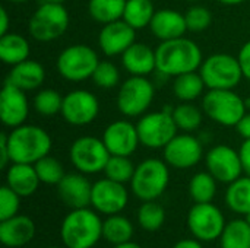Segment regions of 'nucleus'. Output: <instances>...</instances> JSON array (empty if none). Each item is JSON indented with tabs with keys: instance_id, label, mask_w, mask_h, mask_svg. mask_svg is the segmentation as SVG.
<instances>
[{
	"instance_id": "f257e3e1",
	"label": "nucleus",
	"mask_w": 250,
	"mask_h": 248,
	"mask_svg": "<svg viewBox=\"0 0 250 248\" xmlns=\"http://www.w3.org/2000/svg\"><path fill=\"white\" fill-rule=\"evenodd\" d=\"M155 56L157 73L166 77L198 72L204 61V54L199 45L186 37L161 41L155 48Z\"/></svg>"
},
{
	"instance_id": "f03ea898",
	"label": "nucleus",
	"mask_w": 250,
	"mask_h": 248,
	"mask_svg": "<svg viewBox=\"0 0 250 248\" xmlns=\"http://www.w3.org/2000/svg\"><path fill=\"white\" fill-rule=\"evenodd\" d=\"M53 148L51 136L40 126L22 124L7 133V149L12 162L35 164L50 155Z\"/></svg>"
},
{
	"instance_id": "7ed1b4c3",
	"label": "nucleus",
	"mask_w": 250,
	"mask_h": 248,
	"mask_svg": "<svg viewBox=\"0 0 250 248\" xmlns=\"http://www.w3.org/2000/svg\"><path fill=\"white\" fill-rule=\"evenodd\" d=\"M66 248H92L103 238V221L95 209H70L60 227Z\"/></svg>"
},
{
	"instance_id": "20e7f679",
	"label": "nucleus",
	"mask_w": 250,
	"mask_h": 248,
	"mask_svg": "<svg viewBox=\"0 0 250 248\" xmlns=\"http://www.w3.org/2000/svg\"><path fill=\"white\" fill-rule=\"evenodd\" d=\"M164 159L146 158L136 165L132 177L130 190L142 202L157 200L164 194L170 183V170Z\"/></svg>"
},
{
	"instance_id": "39448f33",
	"label": "nucleus",
	"mask_w": 250,
	"mask_h": 248,
	"mask_svg": "<svg viewBox=\"0 0 250 248\" xmlns=\"http://www.w3.org/2000/svg\"><path fill=\"white\" fill-rule=\"evenodd\" d=\"M69 23L70 16L64 4L42 1L29 18L28 32L38 42H51L66 34Z\"/></svg>"
},
{
	"instance_id": "423d86ee",
	"label": "nucleus",
	"mask_w": 250,
	"mask_h": 248,
	"mask_svg": "<svg viewBox=\"0 0 250 248\" xmlns=\"http://www.w3.org/2000/svg\"><path fill=\"white\" fill-rule=\"evenodd\" d=\"M204 114L224 127H236L246 114V101L234 89H208L202 96Z\"/></svg>"
},
{
	"instance_id": "0eeeda50",
	"label": "nucleus",
	"mask_w": 250,
	"mask_h": 248,
	"mask_svg": "<svg viewBox=\"0 0 250 248\" xmlns=\"http://www.w3.org/2000/svg\"><path fill=\"white\" fill-rule=\"evenodd\" d=\"M199 73L207 89H234L245 79L239 58L227 53H215L204 58Z\"/></svg>"
},
{
	"instance_id": "6e6552de",
	"label": "nucleus",
	"mask_w": 250,
	"mask_h": 248,
	"mask_svg": "<svg viewBox=\"0 0 250 248\" xmlns=\"http://www.w3.org/2000/svg\"><path fill=\"white\" fill-rule=\"evenodd\" d=\"M155 95V86L148 76H129L119 86L117 108L122 115L136 118L146 114Z\"/></svg>"
},
{
	"instance_id": "1a4fd4ad",
	"label": "nucleus",
	"mask_w": 250,
	"mask_h": 248,
	"mask_svg": "<svg viewBox=\"0 0 250 248\" xmlns=\"http://www.w3.org/2000/svg\"><path fill=\"white\" fill-rule=\"evenodd\" d=\"M100 63L97 51L86 44H73L62 50L56 60L59 75L69 82L91 79Z\"/></svg>"
},
{
	"instance_id": "9d476101",
	"label": "nucleus",
	"mask_w": 250,
	"mask_h": 248,
	"mask_svg": "<svg viewBox=\"0 0 250 248\" xmlns=\"http://www.w3.org/2000/svg\"><path fill=\"white\" fill-rule=\"evenodd\" d=\"M171 105L160 111L146 113L136 123L141 145L149 149H164V146L177 134L179 129L173 118Z\"/></svg>"
},
{
	"instance_id": "9b49d317",
	"label": "nucleus",
	"mask_w": 250,
	"mask_h": 248,
	"mask_svg": "<svg viewBox=\"0 0 250 248\" xmlns=\"http://www.w3.org/2000/svg\"><path fill=\"white\" fill-rule=\"evenodd\" d=\"M110 152L103 139L94 136H81L73 140L69 148V158L76 171L91 175L104 172L110 159Z\"/></svg>"
},
{
	"instance_id": "f8f14e48",
	"label": "nucleus",
	"mask_w": 250,
	"mask_h": 248,
	"mask_svg": "<svg viewBox=\"0 0 250 248\" xmlns=\"http://www.w3.org/2000/svg\"><path fill=\"white\" fill-rule=\"evenodd\" d=\"M227 222L220 210L212 202L209 203H195L188 215V227L192 235L201 243L220 240Z\"/></svg>"
},
{
	"instance_id": "ddd939ff",
	"label": "nucleus",
	"mask_w": 250,
	"mask_h": 248,
	"mask_svg": "<svg viewBox=\"0 0 250 248\" xmlns=\"http://www.w3.org/2000/svg\"><path fill=\"white\" fill-rule=\"evenodd\" d=\"M60 114L67 124L83 127L97 120L100 114V101L88 89H73L63 95Z\"/></svg>"
},
{
	"instance_id": "4468645a",
	"label": "nucleus",
	"mask_w": 250,
	"mask_h": 248,
	"mask_svg": "<svg viewBox=\"0 0 250 248\" xmlns=\"http://www.w3.org/2000/svg\"><path fill=\"white\" fill-rule=\"evenodd\" d=\"M164 161L176 170L196 167L204 158V146L199 137L192 133H177L164 146Z\"/></svg>"
},
{
	"instance_id": "2eb2a0df",
	"label": "nucleus",
	"mask_w": 250,
	"mask_h": 248,
	"mask_svg": "<svg viewBox=\"0 0 250 248\" xmlns=\"http://www.w3.org/2000/svg\"><path fill=\"white\" fill-rule=\"evenodd\" d=\"M207 171L218 181L230 184L243 174L239 151L229 145H215L205 155Z\"/></svg>"
},
{
	"instance_id": "dca6fc26",
	"label": "nucleus",
	"mask_w": 250,
	"mask_h": 248,
	"mask_svg": "<svg viewBox=\"0 0 250 248\" xmlns=\"http://www.w3.org/2000/svg\"><path fill=\"white\" fill-rule=\"evenodd\" d=\"M129 203V191L126 184L113 181L107 177L95 181L92 184V196H91V206L98 213L105 216L117 215Z\"/></svg>"
},
{
	"instance_id": "f3484780",
	"label": "nucleus",
	"mask_w": 250,
	"mask_h": 248,
	"mask_svg": "<svg viewBox=\"0 0 250 248\" xmlns=\"http://www.w3.org/2000/svg\"><path fill=\"white\" fill-rule=\"evenodd\" d=\"M101 139L110 155L132 156L141 145L136 124L129 120H116L110 123Z\"/></svg>"
},
{
	"instance_id": "a211bd4d",
	"label": "nucleus",
	"mask_w": 250,
	"mask_h": 248,
	"mask_svg": "<svg viewBox=\"0 0 250 248\" xmlns=\"http://www.w3.org/2000/svg\"><path fill=\"white\" fill-rule=\"evenodd\" d=\"M29 102L26 92L4 82L0 89V120L4 127L15 129L26 123Z\"/></svg>"
},
{
	"instance_id": "6ab92c4d",
	"label": "nucleus",
	"mask_w": 250,
	"mask_h": 248,
	"mask_svg": "<svg viewBox=\"0 0 250 248\" xmlns=\"http://www.w3.org/2000/svg\"><path fill=\"white\" fill-rule=\"evenodd\" d=\"M133 42H136V29L123 19L103 25L98 34V47L107 57L122 56Z\"/></svg>"
},
{
	"instance_id": "aec40b11",
	"label": "nucleus",
	"mask_w": 250,
	"mask_h": 248,
	"mask_svg": "<svg viewBox=\"0 0 250 248\" xmlns=\"http://www.w3.org/2000/svg\"><path fill=\"white\" fill-rule=\"evenodd\" d=\"M57 194L60 200L70 209H81L91 206L92 183L82 172L66 174L57 184Z\"/></svg>"
},
{
	"instance_id": "412c9836",
	"label": "nucleus",
	"mask_w": 250,
	"mask_h": 248,
	"mask_svg": "<svg viewBox=\"0 0 250 248\" xmlns=\"http://www.w3.org/2000/svg\"><path fill=\"white\" fill-rule=\"evenodd\" d=\"M37 232L35 222L26 215H16L0 221V243L7 248H21L29 244Z\"/></svg>"
},
{
	"instance_id": "4be33fe9",
	"label": "nucleus",
	"mask_w": 250,
	"mask_h": 248,
	"mask_svg": "<svg viewBox=\"0 0 250 248\" xmlns=\"http://www.w3.org/2000/svg\"><path fill=\"white\" fill-rule=\"evenodd\" d=\"M149 29L152 35L160 41H168V39L185 37V34L189 31L186 25L185 13L176 9L157 10L149 23Z\"/></svg>"
},
{
	"instance_id": "5701e85b",
	"label": "nucleus",
	"mask_w": 250,
	"mask_h": 248,
	"mask_svg": "<svg viewBox=\"0 0 250 248\" xmlns=\"http://www.w3.org/2000/svg\"><path fill=\"white\" fill-rule=\"evenodd\" d=\"M120 57L123 69L130 76H149L157 72L155 50L145 42H133Z\"/></svg>"
},
{
	"instance_id": "b1692460",
	"label": "nucleus",
	"mask_w": 250,
	"mask_h": 248,
	"mask_svg": "<svg viewBox=\"0 0 250 248\" xmlns=\"http://www.w3.org/2000/svg\"><path fill=\"white\" fill-rule=\"evenodd\" d=\"M44 80H45V70L42 64L35 60L28 58L19 64L12 66L4 82L25 92H29V91L40 89Z\"/></svg>"
},
{
	"instance_id": "393cba45",
	"label": "nucleus",
	"mask_w": 250,
	"mask_h": 248,
	"mask_svg": "<svg viewBox=\"0 0 250 248\" xmlns=\"http://www.w3.org/2000/svg\"><path fill=\"white\" fill-rule=\"evenodd\" d=\"M40 184V177L32 164L12 162L6 168V186L21 197L32 196L38 190Z\"/></svg>"
},
{
	"instance_id": "a878e982",
	"label": "nucleus",
	"mask_w": 250,
	"mask_h": 248,
	"mask_svg": "<svg viewBox=\"0 0 250 248\" xmlns=\"http://www.w3.org/2000/svg\"><path fill=\"white\" fill-rule=\"evenodd\" d=\"M31 45L28 39L18 32H7L0 37V60L7 66L19 64L29 58Z\"/></svg>"
},
{
	"instance_id": "bb28decb",
	"label": "nucleus",
	"mask_w": 250,
	"mask_h": 248,
	"mask_svg": "<svg viewBox=\"0 0 250 248\" xmlns=\"http://www.w3.org/2000/svg\"><path fill=\"white\" fill-rule=\"evenodd\" d=\"M205 82L198 72L185 73L173 77V94L180 102H193L204 96Z\"/></svg>"
},
{
	"instance_id": "cd10ccee",
	"label": "nucleus",
	"mask_w": 250,
	"mask_h": 248,
	"mask_svg": "<svg viewBox=\"0 0 250 248\" xmlns=\"http://www.w3.org/2000/svg\"><path fill=\"white\" fill-rule=\"evenodd\" d=\"M133 234V224L120 213L110 215L105 218V221H103V238L113 246L132 241Z\"/></svg>"
},
{
	"instance_id": "c85d7f7f",
	"label": "nucleus",
	"mask_w": 250,
	"mask_h": 248,
	"mask_svg": "<svg viewBox=\"0 0 250 248\" xmlns=\"http://www.w3.org/2000/svg\"><path fill=\"white\" fill-rule=\"evenodd\" d=\"M226 205L229 209L237 215L250 213V177H239L236 181L230 183L226 191Z\"/></svg>"
},
{
	"instance_id": "c756f323",
	"label": "nucleus",
	"mask_w": 250,
	"mask_h": 248,
	"mask_svg": "<svg viewBox=\"0 0 250 248\" xmlns=\"http://www.w3.org/2000/svg\"><path fill=\"white\" fill-rule=\"evenodd\" d=\"M155 12L157 10L154 7V0H126L123 20L136 31L149 28Z\"/></svg>"
},
{
	"instance_id": "7c9ffc66",
	"label": "nucleus",
	"mask_w": 250,
	"mask_h": 248,
	"mask_svg": "<svg viewBox=\"0 0 250 248\" xmlns=\"http://www.w3.org/2000/svg\"><path fill=\"white\" fill-rule=\"evenodd\" d=\"M125 6L126 0H89L88 13L95 22L105 25L123 19Z\"/></svg>"
},
{
	"instance_id": "2f4dec72",
	"label": "nucleus",
	"mask_w": 250,
	"mask_h": 248,
	"mask_svg": "<svg viewBox=\"0 0 250 248\" xmlns=\"http://www.w3.org/2000/svg\"><path fill=\"white\" fill-rule=\"evenodd\" d=\"M221 248H250V224L245 219L229 222L220 237Z\"/></svg>"
},
{
	"instance_id": "473e14b6",
	"label": "nucleus",
	"mask_w": 250,
	"mask_h": 248,
	"mask_svg": "<svg viewBox=\"0 0 250 248\" xmlns=\"http://www.w3.org/2000/svg\"><path fill=\"white\" fill-rule=\"evenodd\" d=\"M173 118L180 132H196L204 120V110L193 102H180L173 108Z\"/></svg>"
},
{
	"instance_id": "72a5a7b5",
	"label": "nucleus",
	"mask_w": 250,
	"mask_h": 248,
	"mask_svg": "<svg viewBox=\"0 0 250 248\" xmlns=\"http://www.w3.org/2000/svg\"><path fill=\"white\" fill-rule=\"evenodd\" d=\"M217 180L208 172H196L189 181V194L195 203H209L217 194Z\"/></svg>"
},
{
	"instance_id": "f704fd0d",
	"label": "nucleus",
	"mask_w": 250,
	"mask_h": 248,
	"mask_svg": "<svg viewBox=\"0 0 250 248\" xmlns=\"http://www.w3.org/2000/svg\"><path fill=\"white\" fill-rule=\"evenodd\" d=\"M166 222V210L157 200L142 202L138 209V224L146 232L161 229Z\"/></svg>"
},
{
	"instance_id": "c9c22d12",
	"label": "nucleus",
	"mask_w": 250,
	"mask_h": 248,
	"mask_svg": "<svg viewBox=\"0 0 250 248\" xmlns=\"http://www.w3.org/2000/svg\"><path fill=\"white\" fill-rule=\"evenodd\" d=\"M135 170H136V165L132 162L130 156L111 155L104 168V174L107 178H110L113 181L127 184L132 181Z\"/></svg>"
},
{
	"instance_id": "e433bc0d",
	"label": "nucleus",
	"mask_w": 250,
	"mask_h": 248,
	"mask_svg": "<svg viewBox=\"0 0 250 248\" xmlns=\"http://www.w3.org/2000/svg\"><path fill=\"white\" fill-rule=\"evenodd\" d=\"M63 105V95L51 88L40 89L34 96V108L42 117H53L60 114Z\"/></svg>"
},
{
	"instance_id": "4c0bfd02",
	"label": "nucleus",
	"mask_w": 250,
	"mask_h": 248,
	"mask_svg": "<svg viewBox=\"0 0 250 248\" xmlns=\"http://www.w3.org/2000/svg\"><path fill=\"white\" fill-rule=\"evenodd\" d=\"M37 174L40 177V181L42 184H48V186H57L62 178L66 175L64 168L62 165V162L59 159H56L51 155H47L44 158H41L40 161H37L34 164Z\"/></svg>"
},
{
	"instance_id": "58836bf2",
	"label": "nucleus",
	"mask_w": 250,
	"mask_h": 248,
	"mask_svg": "<svg viewBox=\"0 0 250 248\" xmlns=\"http://www.w3.org/2000/svg\"><path fill=\"white\" fill-rule=\"evenodd\" d=\"M91 79L95 86L101 89H113L116 86H120V70L113 61L100 60Z\"/></svg>"
},
{
	"instance_id": "ea45409f",
	"label": "nucleus",
	"mask_w": 250,
	"mask_h": 248,
	"mask_svg": "<svg viewBox=\"0 0 250 248\" xmlns=\"http://www.w3.org/2000/svg\"><path fill=\"white\" fill-rule=\"evenodd\" d=\"M188 29L190 32H202L212 23V13L202 4H193L185 12Z\"/></svg>"
},
{
	"instance_id": "a19ab883",
	"label": "nucleus",
	"mask_w": 250,
	"mask_h": 248,
	"mask_svg": "<svg viewBox=\"0 0 250 248\" xmlns=\"http://www.w3.org/2000/svg\"><path fill=\"white\" fill-rule=\"evenodd\" d=\"M21 199L22 197L6 184L0 189V221H6L18 215Z\"/></svg>"
},
{
	"instance_id": "79ce46f5",
	"label": "nucleus",
	"mask_w": 250,
	"mask_h": 248,
	"mask_svg": "<svg viewBox=\"0 0 250 248\" xmlns=\"http://www.w3.org/2000/svg\"><path fill=\"white\" fill-rule=\"evenodd\" d=\"M237 58H239L245 79H248L250 82V39L242 45V48L237 54Z\"/></svg>"
},
{
	"instance_id": "37998d69",
	"label": "nucleus",
	"mask_w": 250,
	"mask_h": 248,
	"mask_svg": "<svg viewBox=\"0 0 250 248\" xmlns=\"http://www.w3.org/2000/svg\"><path fill=\"white\" fill-rule=\"evenodd\" d=\"M10 164H12V161H10V155H9V149H7V133L3 132L0 136V167L3 170H6Z\"/></svg>"
},
{
	"instance_id": "c03bdc74",
	"label": "nucleus",
	"mask_w": 250,
	"mask_h": 248,
	"mask_svg": "<svg viewBox=\"0 0 250 248\" xmlns=\"http://www.w3.org/2000/svg\"><path fill=\"white\" fill-rule=\"evenodd\" d=\"M240 153V159H242V165H243V172L245 175L250 177V140H245L239 149Z\"/></svg>"
},
{
	"instance_id": "a18cd8bd",
	"label": "nucleus",
	"mask_w": 250,
	"mask_h": 248,
	"mask_svg": "<svg viewBox=\"0 0 250 248\" xmlns=\"http://www.w3.org/2000/svg\"><path fill=\"white\" fill-rule=\"evenodd\" d=\"M237 133L243 137V140H250V113H246L243 118L236 126Z\"/></svg>"
},
{
	"instance_id": "49530a36",
	"label": "nucleus",
	"mask_w": 250,
	"mask_h": 248,
	"mask_svg": "<svg viewBox=\"0 0 250 248\" xmlns=\"http://www.w3.org/2000/svg\"><path fill=\"white\" fill-rule=\"evenodd\" d=\"M9 26H10V18H9V13L4 7L0 9V37L10 32L9 31Z\"/></svg>"
},
{
	"instance_id": "de8ad7c7",
	"label": "nucleus",
	"mask_w": 250,
	"mask_h": 248,
	"mask_svg": "<svg viewBox=\"0 0 250 248\" xmlns=\"http://www.w3.org/2000/svg\"><path fill=\"white\" fill-rule=\"evenodd\" d=\"M173 248H204L202 247V244H201V241L199 240H196V238H193V240H180V241H177Z\"/></svg>"
},
{
	"instance_id": "09e8293b",
	"label": "nucleus",
	"mask_w": 250,
	"mask_h": 248,
	"mask_svg": "<svg viewBox=\"0 0 250 248\" xmlns=\"http://www.w3.org/2000/svg\"><path fill=\"white\" fill-rule=\"evenodd\" d=\"M217 1H220L224 6H239V4L245 3L246 0H217Z\"/></svg>"
},
{
	"instance_id": "8fccbe9b",
	"label": "nucleus",
	"mask_w": 250,
	"mask_h": 248,
	"mask_svg": "<svg viewBox=\"0 0 250 248\" xmlns=\"http://www.w3.org/2000/svg\"><path fill=\"white\" fill-rule=\"evenodd\" d=\"M113 248H142L139 244L133 243V241H129V243H125V244H119V246H113Z\"/></svg>"
},
{
	"instance_id": "3c124183",
	"label": "nucleus",
	"mask_w": 250,
	"mask_h": 248,
	"mask_svg": "<svg viewBox=\"0 0 250 248\" xmlns=\"http://www.w3.org/2000/svg\"><path fill=\"white\" fill-rule=\"evenodd\" d=\"M7 1H10L13 4H22V3H28L29 0H7Z\"/></svg>"
},
{
	"instance_id": "603ef678",
	"label": "nucleus",
	"mask_w": 250,
	"mask_h": 248,
	"mask_svg": "<svg viewBox=\"0 0 250 248\" xmlns=\"http://www.w3.org/2000/svg\"><path fill=\"white\" fill-rule=\"evenodd\" d=\"M42 1H48V3H62V4H64L66 0H42Z\"/></svg>"
},
{
	"instance_id": "864d4df0",
	"label": "nucleus",
	"mask_w": 250,
	"mask_h": 248,
	"mask_svg": "<svg viewBox=\"0 0 250 248\" xmlns=\"http://www.w3.org/2000/svg\"><path fill=\"white\" fill-rule=\"evenodd\" d=\"M243 218H245V219H246V221H248V222H249V224H250V213H248V215H245Z\"/></svg>"
},
{
	"instance_id": "5fc2aeb1",
	"label": "nucleus",
	"mask_w": 250,
	"mask_h": 248,
	"mask_svg": "<svg viewBox=\"0 0 250 248\" xmlns=\"http://www.w3.org/2000/svg\"><path fill=\"white\" fill-rule=\"evenodd\" d=\"M186 1H199V0H186Z\"/></svg>"
},
{
	"instance_id": "6e6d98bb",
	"label": "nucleus",
	"mask_w": 250,
	"mask_h": 248,
	"mask_svg": "<svg viewBox=\"0 0 250 248\" xmlns=\"http://www.w3.org/2000/svg\"><path fill=\"white\" fill-rule=\"evenodd\" d=\"M48 248H60V247H48Z\"/></svg>"
},
{
	"instance_id": "4d7b16f0",
	"label": "nucleus",
	"mask_w": 250,
	"mask_h": 248,
	"mask_svg": "<svg viewBox=\"0 0 250 248\" xmlns=\"http://www.w3.org/2000/svg\"><path fill=\"white\" fill-rule=\"evenodd\" d=\"M249 104H250V101H249Z\"/></svg>"
}]
</instances>
